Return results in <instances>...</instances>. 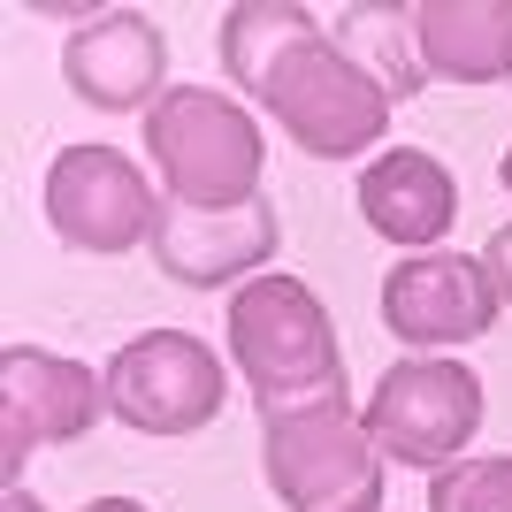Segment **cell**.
Here are the masks:
<instances>
[{
    "label": "cell",
    "instance_id": "9",
    "mask_svg": "<svg viewBox=\"0 0 512 512\" xmlns=\"http://www.w3.org/2000/svg\"><path fill=\"white\" fill-rule=\"evenodd\" d=\"M497 283L482 260H459V253H413L383 276V321L390 337L421 344V352H444V344H467V337H490L497 321Z\"/></svg>",
    "mask_w": 512,
    "mask_h": 512
},
{
    "label": "cell",
    "instance_id": "14",
    "mask_svg": "<svg viewBox=\"0 0 512 512\" xmlns=\"http://www.w3.org/2000/svg\"><path fill=\"white\" fill-rule=\"evenodd\" d=\"M344 54H352V62L367 54V62H375V85H383L390 100H413V92L428 85L421 46H413V8H360V16H352Z\"/></svg>",
    "mask_w": 512,
    "mask_h": 512
},
{
    "label": "cell",
    "instance_id": "8",
    "mask_svg": "<svg viewBox=\"0 0 512 512\" xmlns=\"http://www.w3.org/2000/svg\"><path fill=\"white\" fill-rule=\"evenodd\" d=\"M100 413L107 375H92L85 360H62V352L8 344L0 352V474H8V490L39 444H77Z\"/></svg>",
    "mask_w": 512,
    "mask_h": 512
},
{
    "label": "cell",
    "instance_id": "7",
    "mask_svg": "<svg viewBox=\"0 0 512 512\" xmlns=\"http://www.w3.org/2000/svg\"><path fill=\"white\" fill-rule=\"evenodd\" d=\"M153 214H161V199H153V184L138 176L130 153H115V146H62L54 153V169H46V222H54L62 245L115 260L138 237H153Z\"/></svg>",
    "mask_w": 512,
    "mask_h": 512
},
{
    "label": "cell",
    "instance_id": "12",
    "mask_svg": "<svg viewBox=\"0 0 512 512\" xmlns=\"http://www.w3.org/2000/svg\"><path fill=\"white\" fill-rule=\"evenodd\" d=\"M360 214H367V230L390 237V245L436 253V237L459 222V184H451V169L436 153L398 146V153H375L360 169Z\"/></svg>",
    "mask_w": 512,
    "mask_h": 512
},
{
    "label": "cell",
    "instance_id": "11",
    "mask_svg": "<svg viewBox=\"0 0 512 512\" xmlns=\"http://www.w3.org/2000/svg\"><path fill=\"white\" fill-rule=\"evenodd\" d=\"M161 69H169V39L153 31V16L138 8H115V16H92L85 31H69L62 46V77L77 100L107 107V115H130V107L161 100Z\"/></svg>",
    "mask_w": 512,
    "mask_h": 512
},
{
    "label": "cell",
    "instance_id": "17",
    "mask_svg": "<svg viewBox=\"0 0 512 512\" xmlns=\"http://www.w3.org/2000/svg\"><path fill=\"white\" fill-rule=\"evenodd\" d=\"M85 512H146V505H138V497H92Z\"/></svg>",
    "mask_w": 512,
    "mask_h": 512
},
{
    "label": "cell",
    "instance_id": "4",
    "mask_svg": "<svg viewBox=\"0 0 512 512\" xmlns=\"http://www.w3.org/2000/svg\"><path fill=\"white\" fill-rule=\"evenodd\" d=\"M260 467L291 512H383V451L352 398L260 413Z\"/></svg>",
    "mask_w": 512,
    "mask_h": 512
},
{
    "label": "cell",
    "instance_id": "10",
    "mask_svg": "<svg viewBox=\"0 0 512 512\" xmlns=\"http://www.w3.org/2000/svg\"><path fill=\"white\" fill-rule=\"evenodd\" d=\"M276 237L283 222L268 199H253V207H176V199H161V214H153V260L184 291L253 276L260 260H276Z\"/></svg>",
    "mask_w": 512,
    "mask_h": 512
},
{
    "label": "cell",
    "instance_id": "18",
    "mask_svg": "<svg viewBox=\"0 0 512 512\" xmlns=\"http://www.w3.org/2000/svg\"><path fill=\"white\" fill-rule=\"evenodd\" d=\"M0 512H39V497H31V490H8V505H0Z\"/></svg>",
    "mask_w": 512,
    "mask_h": 512
},
{
    "label": "cell",
    "instance_id": "15",
    "mask_svg": "<svg viewBox=\"0 0 512 512\" xmlns=\"http://www.w3.org/2000/svg\"><path fill=\"white\" fill-rule=\"evenodd\" d=\"M428 512H512V459H459L428 482Z\"/></svg>",
    "mask_w": 512,
    "mask_h": 512
},
{
    "label": "cell",
    "instance_id": "1",
    "mask_svg": "<svg viewBox=\"0 0 512 512\" xmlns=\"http://www.w3.org/2000/svg\"><path fill=\"white\" fill-rule=\"evenodd\" d=\"M222 69L314 161L367 153V146H383V130H390V92L375 85V69L352 62L306 8L237 0L222 16Z\"/></svg>",
    "mask_w": 512,
    "mask_h": 512
},
{
    "label": "cell",
    "instance_id": "3",
    "mask_svg": "<svg viewBox=\"0 0 512 512\" xmlns=\"http://www.w3.org/2000/svg\"><path fill=\"white\" fill-rule=\"evenodd\" d=\"M146 153L176 207H253L260 169H268L260 123L214 85L161 92L146 115Z\"/></svg>",
    "mask_w": 512,
    "mask_h": 512
},
{
    "label": "cell",
    "instance_id": "13",
    "mask_svg": "<svg viewBox=\"0 0 512 512\" xmlns=\"http://www.w3.org/2000/svg\"><path fill=\"white\" fill-rule=\"evenodd\" d=\"M413 46L428 77L451 85H505L512 77V0H421Z\"/></svg>",
    "mask_w": 512,
    "mask_h": 512
},
{
    "label": "cell",
    "instance_id": "5",
    "mask_svg": "<svg viewBox=\"0 0 512 512\" xmlns=\"http://www.w3.org/2000/svg\"><path fill=\"white\" fill-rule=\"evenodd\" d=\"M360 421L398 467H459L467 436L482 428V375L467 360H398Z\"/></svg>",
    "mask_w": 512,
    "mask_h": 512
},
{
    "label": "cell",
    "instance_id": "16",
    "mask_svg": "<svg viewBox=\"0 0 512 512\" xmlns=\"http://www.w3.org/2000/svg\"><path fill=\"white\" fill-rule=\"evenodd\" d=\"M482 268H490V283H497V299L512 306V222H505V230L490 237V245H482Z\"/></svg>",
    "mask_w": 512,
    "mask_h": 512
},
{
    "label": "cell",
    "instance_id": "2",
    "mask_svg": "<svg viewBox=\"0 0 512 512\" xmlns=\"http://www.w3.org/2000/svg\"><path fill=\"white\" fill-rule=\"evenodd\" d=\"M230 360L245 367L260 413L344 398V352L329 329V306L299 276H253L230 299Z\"/></svg>",
    "mask_w": 512,
    "mask_h": 512
},
{
    "label": "cell",
    "instance_id": "19",
    "mask_svg": "<svg viewBox=\"0 0 512 512\" xmlns=\"http://www.w3.org/2000/svg\"><path fill=\"white\" fill-rule=\"evenodd\" d=\"M497 184H505V192H512V146L497 153Z\"/></svg>",
    "mask_w": 512,
    "mask_h": 512
},
{
    "label": "cell",
    "instance_id": "6",
    "mask_svg": "<svg viewBox=\"0 0 512 512\" xmlns=\"http://www.w3.org/2000/svg\"><path fill=\"white\" fill-rule=\"evenodd\" d=\"M230 383H222V360L214 344H199L192 329H153V337H130L115 360H107V413L138 436H192L222 413Z\"/></svg>",
    "mask_w": 512,
    "mask_h": 512
}]
</instances>
